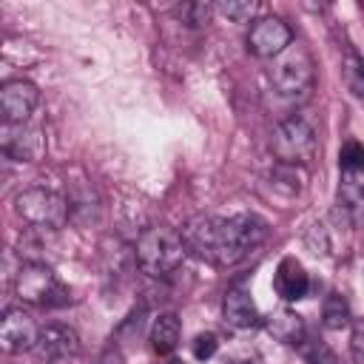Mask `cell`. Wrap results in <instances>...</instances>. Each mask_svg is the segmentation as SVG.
I'll list each match as a JSON object with an SVG mask.
<instances>
[{
  "label": "cell",
  "instance_id": "2",
  "mask_svg": "<svg viewBox=\"0 0 364 364\" xmlns=\"http://www.w3.org/2000/svg\"><path fill=\"white\" fill-rule=\"evenodd\" d=\"M185 242L171 228H148L136 239V262L148 276H168L185 259Z\"/></svg>",
  "mask_w": 364,
  "mask_h": 364
},
{
  "label": "cell",
  "instance_id": "20",
  "mask_svg": "<svg viewBox=\"0 0 364 364\" xmlns=\"http://www.w3.org/2000/svg\"><path fill=\"white\" fill-rule=\"evenodd\" d=\"M216 350H219V338H216L213 333H199V336L193 338V344H191V353H193V358H199V361L213 358Z\"/></svg>",
  "mask_w": 364,
  "mask_h": 364
},
{
  "label": "cell",
  "instance_id": "17",
  "mask_svg": "<svg viewBox=\"0 0 364 364\" xmlns=\"http://www.w3.org/2000/svg\"><path fill=\"white\" fill-rule=\"evenodd\" d=\"M341 74H344L347 88H350L355 97H361V94H364V68H361V60H358L355 51H347L344 65H341Z\"/></svg>",
  "mask_w": 364,
  "mask_h": 364
},
{
  "label": "cell",
  "instance_id": "22",
  "mask_svg": "<svg viewBox=\"0 0 364 364\" xmlns=\"http://www.w3.org/2000/svg\"><path fill=\"white\" fill-rule=\"evenodd\" d=\"M185 14H188V23L191 26H202V23H208V17H210V6L208 3H191V6H185L182 9Z\"/></svg>",
  "mask_w": 364,
  "mask_h": 364
},
{
  "label": "cell",
  "instance_id": "18",
  "mask_svg": "<svg viewBox=\"0 0 364 364\" xmlns=\"http://www.w3.org/2000/svg\"><path fill=\"white\" fill-rule=\"evenodd\" d=\"M301 358L304 364H341V358L321 341H301Z\"/></svg>",
  "mask_w": 364,
  "mask_h": 364
},
{
  "label": "cell",
  "instance_id": "1",
  "mask_svg": "<svg viewBox=\"0 0 364 364\" xmlns=\"http://www.w3.org/2000/svg\"><path fill=\"white\" fill-rule=\"evenodd\" d=\"M182 242L196 256L213 264H236L267 239V222L256 213L239 216H196L182 228Z\"/></svg>",
  "mask_w": 364,
  "mask_h": 364
},
{
  "label": "cell",
  "instance_id": "5",
  "mask_svg": "<svg viewBox=\"0 0 364 364\" xmlns=\"http://www.w3.org/2000/svg\"><path fill=\"white\" fill-rule=\"evenodd\" d=\"M14 293H17V299H23L26 304H34V307H60V304H68L65 284L43 262H28V264H23L17 270Z\"/></svg>",
  "mask_w": 364,
  "mask_h": 364
},
{
  "label": "cell",
  "instance_id": "8",
  "mask_svg": "<svg viewBox=\"0 0 364 364\" xmlns=\"http://www.w3.org/2000/svg\"><path fill=\"white\" fill-rule=\"evenodd\" d=\"M37 358L43 364H77L80 358V336L68 324H46L37 336Z\"/></svg>",
  "mask_w": 364,
  "mask_h": 364
},
{
  "label": "cell",
  "instance_id": "3",
  "mask_svg": "<svg viewBox=\"0 0 364 364\" xmlns=\"http://www.w3.org/2000/svg\"><path fill=\"white\" fill-rule=\"evenodd\" d=\"M313 80H316V65L301 43H290L284 51L273 57L270 82L282 97H307Z\"/></svg>",
  "mask_w": 364,
  "mask_h": 364
},
{
  "label": "cell",
  "instance_id": "14",
  "mask_svg": "<svg viewBox=\"0 0 364 364\" xmlns=\"http://www.w3.org/2000/svg\"><path fill=\"white\" fill-rule=\"evenodd\" d=\"M179 336H182V324H179V316L176 313H159L151 324V347L154 353L159 355H171L179 344Z\"/></svg>",
  "mask_w": 364,
  "mask_h": 364
},
{
  "label": "cell",
  "instance_id": "19",
  "mask_svg": "<svg viewBox=\"0 0 364 364\" xmlns=\"http://www.w3.org/2000/svg\"><path fill=\"white\" fill-rule=\"evenodd\" d=\"M364 165V151L355 139H350L344 148H341V156H338V168L341 171H361Z\"/></svg>",
  "mask_w": 364,
  "mask_h": 364
},
{
  "label": "cell",
  "instance_id": "10",
  "mask_svg": "<svg viewBox=\"0 0 364 364\" xmlns=\"http://www.w3.org/2000/svg\"><path fill=\"white\" fill-rule=\"evenodd\" d=\"M40 102V91L28 80H6L0 82V122H28Z\"/></svg>",
  "mask_w": 364,
  "mask_h": 364
},
{
  "label": "cell",
  "instance_id": "12",
  "mask_svg": "<svg viewBox=\"0 0 364 364\" xmlns=\"http://www.w3.org/2000/svg\"><path fill=\"white\" fill-rule=\"evenodd\" d=\"M222 316L230 327L236 330H250V327H259L262 316L256 310V301L250 299V293L245 287H228L225 293V301H222Z\"/></svg>",
  "mask_w": 364,
  "mask_h": 364
},
{
  "label": "cell",
  "instance_id": "13",
  "mask_svg": "<svg viewBox=\"0 0 364 364\" xmlns=\"http://www.w3.org/2000/svg\"><path fill=\"white\" fill-rule=\"evenodd\" d=\"M273 287H276V293H279L284 301H299V299H304L307 290H310V276H307V270H304L296 259L287 256V259H282L279 267H276Z\"/></svg>",
  "mask_w": 364,
  "mask_h": 364
},
{
  "label": "cell",
  "instance_id": "25",
  "mask_svg": "<svg viewBox=\"0 0 364 364\" xmlns=\"http://www.w3.org/2000/svg\"><path fill=\"white\" fill-rule=\"evenodd\" d=\"M165 364H182V361H176V358H171V361H165Z\"/></svg>",
  "mask_w": 364,
  "mask_h": 364
},
{
  "label": "cell",
  "instance_id": "16",
  "mask_svg": "<svg viewBox=\"0 0 364 364\" xmlns=\"http://www.w3.org/2000/svg\"><path fill=\"white\" fill-rule=\"evenodd\" d=\"M321 321H324L327 330H341V327H347L353 321L350 304H347V299L341 293H327V299L321 304Z\"/></svg>",
  "mask_w": 364,
  "mask_h": 364
},
{
  "label": "cell",
  "instance_id": "9",
  "mask_svg": "<svg viewBox=\"0 0 364 364\" xmlns=\"http://www.w3.org/2000/svg\"><path fill=\"white\" fill-rule=\"evenodd\" d=\"M37 336H40V327L28 310L11 307L9 313L0 316V353H9V355L28 353L34 350Z\"/></svg>",
  "mask_w": 364,
  "mask_h": 364
},
{
  "label": "cell",
  "instance_id": "6",
  "mask_svg": "<svg viewBox=\"0 0 364 364\" xmlns=\"http://www.w3.org/2000/svg\"><path fill=\"white\" fill-rule=\"evenodd\" d=\"M14 210L23 222H28L31 228H43V230H57L68 219L65 199L48 188H28V191L17 193Z\"/></svg>",
  "mask_w": 364,
  "mask_h": 364
},
{
  "label": "cell",
  "instance_id": "21",
  "mask_svg": "<svg viewBox=\"0 0 364 364\" xmlns=\"http://www.w3.org/2000/svg\"><path fill=\"white\" fill-rule=\"evenodd\" d=\"M219 11L233 23H247L256 14V3H222Z\"/></svg>",
  "mask_w": 364,
  "mask_h": 364
},
{
  "label": "cell",
  "instance_id": "11",
  "mask_svg": "<svg viewBox=\"0 0 364 364\" xmlns=\"http://www.w3.org/2000/svg\"><path fill=\"white\" fill-rule=\"evenodd\" d=\"M290 43H293V31L282 17H262L247 31V51L262 57V60L276 57Z\"/></svg>",
  "mask_w": 364,
  "mask_h": 364
},
{
  "label": "cell",
  "instance_id": "15",
  "mask_svg": "<svg viewBox=\"0 0 364 364\" xmlns=\"http://www.w3.org/2000/svg\"><path fill=\"white\" fill-rule=\"evenodd\" d=\"M267 330H270L279 341H284V344H301V336H304L301 318H299L296 313H290V310L276 313V316L267 321Z\"/></svg>",
  "mask_w": 364,
  "mask_h": 364
},
{
  "label": "cell",
  "instance_id": "4",
  "mask_svg": "<svg viewBox=\"0 0 364 364\" xmlns=\"http://www.w3.org/2000/svg\"><path fill=\"white\" fill-rule=\"evenodd\" d=\"M270 148H273V156L279 159V165L301 168L316 156L318 136L304 117H287L273 128Z\"/></svg>",
  "mask_w": 364,
  "mask_h": 364
},
{
  "label": "cell",
  "instance_id": "23",
  "mask_svg": "<svg viewBox=\"0 0 364 364\" xmlns=\"http://www.w3.org/2000/svg\"><path fill=\"white\" fill-rule=\"evenodd\" d=\"M361 344H364V330H361V324L355 321V324H353V338H350L353 364H364V353H361Z\"/></svg>",
  "mask_w": 364,
  "mask_h": 364
},
{
  "label": "cell",
  "instance_id": "7",
  "mask_svg": "<svg viewBox=\"0 0 364 364\" xmlns=\"http://www.w3.org/2000/svg\"><path fill=\"white\" fill-rule=\"evenodd\" d=\"M0 154L14 162H40L46 156V136L28 122H0Z\"/></svg>",
  "mask_w": 364,
  "mask_h": 364
},
{
  "label": "cell",
  "instance_id": "24",
  "mask_svg": "<svg viewBox=\"0 0 364 364\" xmlns=\"http://www.w3.org/2000/svg\"><path fill=\"white\" fill-rule=\"evenodd\" d=\"M9 310H11V304H9V296H6V293H0V316H3V313H9Z\"/></svg>",
  "mask_w": 364,
  "mask_h": 364
}]
</instances>
